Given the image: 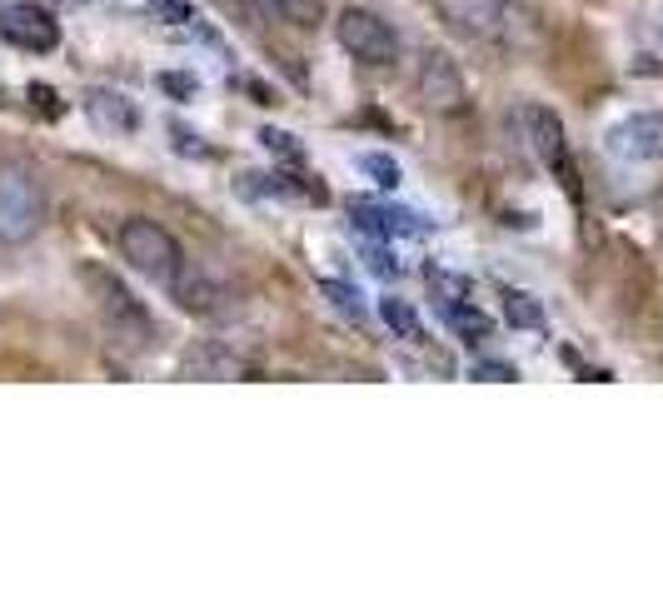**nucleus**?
Listing matches in <instances>:
<instances>
[{
	"label": "nucleus",
	"mask_w": 663,
	"mask_h": 598,
	"mask_svg": "<svg viewBox=\"0 0 663 598\" xmlns=\"http://www.w3.org/2000/svg\"><path fill=\"white\" fill-rule=\"evenodd\" d=\"M380 315H384V324H390L400 339H419V334H424V329H419V315H414L404 299H394V295L380 299Z\"/></svg>",
	"instance_id": "4468645a"
},
{
	"label": "nucleus",
	"mask_w": 663,
	"mask_h": 598,
	"mask_svg": "<svg viewBox=\"0 0 663 598\" xmlns=\"http://www.w3.org/2000/svg\"><path fill=\"white\" fill-rule=\"evenodd\" d=\"M260 140H265V145H270V150H280L284 159H294V165H300V159H304V150L294 145V135H284V130H265Z\"/></svg>",
	"instance_id": "a211bd4d"
},
{
	"label": "nucleus",
	"mask_w": 663,
	"mask_h": 598,
	"mask_svg": "<svg viewBox=\"0 0 663 598\" xmlns=\"http://www.w3.org/2000/svg\"><path fill=\"white\" fill-rule=\"evenodd\" d=\"M320 295H330V299H334V309H340V315H350V319H364V305H360V295H354L350 285H340V279H324V285H320Z\"/></svg>",
	"instance_id": "dca6fc26"
},
{
	"label": "nucleus",
	"mask_w": 663,
	"mask_h": 598,
	"mask_svg": "<svg viewBox=\"0 0 663 598\" xmlns=\"http://www.w3.org/2000/svg\"><path fill=\"white\" fill-rule=\"evenodd\" d=\"M85 115H91L101 130H135L141 125L135 105L121 95V90H91V95H85Z\"/></svg>",
	"instance_id": "9b49d317"
},
{
	"label": "nucleus",
	"mask_w": 663,
	"mask_h": 598,
	"mask_svg": "<svg viewBox=\"0 0 663 598\" xmlns=\"http://www.w3.org/2000/svg\"><path fill=\"white\" fill-rule=\"evenodd\" d=\"M354 225L360 229H370V235H384V239H394V235H424L429 229V219H419V215H410V209H390V205H354Z\"/></svg>",
	"instance_id": "9d476101"
},
{
	"label": "nucleus",
	"mask_w": 663,
	"mask_h": 598,
	"mask_svg": "<svg viewBox=\"0 0 663 598\" xmlns=\"http://www.w3.org/2000/svg\"><path fill=\"white\" fill-rule=\"evenodd\" d=\"M85 285H91V295H95V305H101V315H105V324H111V334L121 339V344H131V349H145L155 339V324H151V315H145V305L131 295V289L121 285L115 275H105V269H85Z\"/></svg>",
	"instance_id": "7ed1b4c3"
},
{
	"label": "nucleus",
	"mask_w": 663,
	"mask_h": 598,
	"mask_svg": "<svg viewBox=\"0 0 663 598\" xmlns=\"http://www.w3.org/2000/svg\"><path fill=\"white\" fill-rule=\"evenodd\" d=\"M0 35L21 50H35V55L61 45V25H55L41 6H6L0 10Z\"/></svg>",
	"instance_id": "1a4fd4ad"
},
{
	"label": "nucleus",
	"mask_w": 663,
	"mask_h": 598,
	"mask_svg": "<svg viewBox=\"0 0 663 598\" xmlns=\"http://www.w3.org/2000/svg\"><path fill=\"white\" fill-rule=\"evenodd\" d=\"M151 10H160V16L175 20V25H190V20H195V10L185 6V0H151Z\"/></svg>",
	"instance_id": "6ab92c4d"
},
{
	"label": "nucleus",
	"mask_w": 663,
	"mask_h": 598,
	"mask_svg": "<svg viewBox=\"0 0 663 598\" xmlns=\"http://www.w3.org/2000/svg\"><path fill=\"white\" fill-rule=\"evenodd\" d=\"M334 35H340V45L350 50L360 65H394V60H400V35H394V25L364 6L340 10Z\"/></svg>",
	"instance_id": "423d86ee"
},
{
	"label": "nucleus",
	"mask_w": 663,
	"mask_h": 598,
	"mask_svg": "<svg viewBox=\"0 0 663 598\" xmlns=\"http://www.w3.org/2000/svg\"><path fill=\"white\" fill-rule=\"evenodd\" d=\"M469 374H479V379H499V384H504V379H519V369H509V364H474Z\"/></svg>",
	"instance_id": "aec40b11"
},
{
	"label": "nucleus",
	"mask_w": 663,
	"mask_h": 598,
	"mask_svg": "<svg viewBox=\"0 0 663 598\" xmlns=\"http://www.w3.org/2000/svg\"><path fill=\"white\" fill-rule=\"evenodd\" d=\"M504 299H509V305H504V309H509V324H519V329H539V324H543L539 305H533L529 295H519V289H509V295H504Z\"/></svg>",
	"instance_id": "2eb2a0df"
},
{
	"label": "nucleus",
	"mask_w": 663,
	"mask_h": 598,
	"mask_svg": "<svg viewBox=\"0 0 663 598\" xmlns=\"http://www.w3.org/2000/svg\"><path fill=\"white\" fill-rule=\"evenodd\" d=\"M444 319H449V329L464 339V344H484L489 339V315L474 305H459V299H444Z\"/></svg>",
	"instance_id": "ddd939ff"
},
{
	"label": "nucleus",
	"mask_w": 663,
	"mask_h": 598,
	"mask_svg": "<svg viewBox=\"0 0 663 598\" xmlns=\"http://www.w3.org/2000/svg\"><path fill=\"white\" fill-rule=\"evenodd\" d=\"M121 255H125V265H131L135 275H145L160 289H175L180 285V275H185L180 239H175L165 225H155V219H125L121 225Z\"/></svg>",
	"instance_id": "f03ea898"
},
{
	"label": "nucleus",
	"mask_w": 663,
	"mask_h": 598,
	"mask_svg": "<svg viewBox=\"0 0 663 598\" xmlns=\"http://www.w3.org/2000/svg\"><path fill=\"white\" fill-rule=\"evenodd\" d=\"M370 265L380 269V275H394V265H390V255H384V249H370Z\"/></svg>",
	"instance_id": "412c9836"
},
{
	"label": "nucleus",
	"mask_w": 663,
	"mask_h": 598,
	"mask_svg": "<svg viewBox=\"0 0 663 598\" xmlns=\"http://www.w3.org/2000/svg\"><path fill=\"white\" fill-rule=\"evenodd\" d=\"M255 6H260L265 16L294 25V30H314L324 20V0H255Z\"/></svg>",
	"instance_id": "f8f14e48"
},
{
	"label": "nucleus",
	"mask_w": 663,
	"mask_h": 598,
	"mask_svg": "<svg viewBox=\"0 0 663 598\" xmlns=\"http://www.w3.org/2000/svg\"><path fill=\"white\" fill-rule=\"evenodd\" d=\"M434 6L459 35L484 40V45H529L533 40V16L519 0H434Z\"/></svg>",
	"instance_id": "f257e3e1"
},
{
	"label": "nucleus",
	"mask_w": 663,
	"mask_h": 598,
	"mask_svg": "<svg viewBox=\"0 0 663 598\" xmlns=\"http://www.w3.org/2000/svg\"><path fill=\"white\" fill-rule=\"evenodd\" d=\"M414 90H419V100H424L429 110H439V115H454V110H464V75L454 70V60L444 55V50H424Z\"/></svg>",
	"instance_id": "6e6552de"
},
{
	"label": "nucleus",
	"mask_w": 663,
	"mask_h": 598,
	"mask_svg": "<svg viewBox=\"0 0 663 598\" xmlns=\"http://www.w3.org/2000/svg\"><path fill=\"white\" fill-rule=\"evenodd\" d=\"M45 219V195L25 165H0V239L21 245L41 229Z\"/></svg>",
	"instance_id": "20e7f679"
},
{
	"label": "nucleus",
	"mask_w": 663,
	"mask_h": 598,
	"mask_svg": "<svg viewBox=\"0 0 663 598\" xmlns=\"http://www.w3.org/2000/svg\"><path fill=\"white\" fill-rule=\"evenodd\" d=\"M360 169H370V175L380 179L384 189H394V185H400V165H394L390 155H360Z\"/></svg>",
	"instance_id": "f3484780"
},
{
	"label": "nucleus",
	"mask_w": 663,
	"mask_h": 598,
	"mask_svg": "<svg viewBox=\"0 0 663 598\" xmlns=\"http://www.w3.org/2000/svg\"><path fill=\"white\" fill-rule=\"evenodd\" d=\"M514 125H519L524 145L539 155V165L553 169V175L563 179V189H569V195H579L573 159H569V140H563V120L553 115L549 105H519V110H514Z\"/></svg>",
	"instance_id": "39448f33"
},
{
	"label": "nucleus",
	"mask_w": 663,
	"mask_h": 598,
	"mask_svg": "<svg viewBox=\"0 0 663 598\" xmlns=\"http://www.w3.org/2000/svg\"><path fill=\"white\" fill-rule=\"evenodd\" d=\"M603 150H609L619 165H659V159H663V115H659V110L623 115L619 125H609Z\"/></svg>",
	"instance_id": "0eeeda50"
}]
</instances>
